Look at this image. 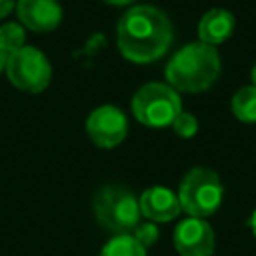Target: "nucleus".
<instances>
[{"instance_id": "nucleus-1", "label": "nucleus", "mask_w": 256, "mask_h": 256, "mask_svg": "<svg viewBox=\"0 0 256 256\" xmlns=\"http://www.w3.org/2000/svg\"><path fill=\"white\" fill-rule=\"evenodd\" d=\"M116 42L122 56L136 64H148L166 54L172 44V24L156 6H134L118 22Z\"/></svg>"}, {"instance_id": "nucleus-2", "label": "nucleus", "mask_w": 256, "mask_h": 256, "mask_svg": "<svg viewBox=\"0 0 256 256\" xmlns=\"http://www.w3.org/2000/svg\"><path fill=\"white\" fill-rule=\"evenodd\" d=\"M164 74L176 92H204L220 76V56L214 46L192 42L170 58Z\"/></svg>"}, {"instance_id": "nucleus-3", "label": "nucleus", "mask_w": 256, "mask_h": 256, "mask_svg": "<svg viewBox=\"0 0 256 256\" xmlns=\"http://www.w3.org/2000/svg\"><path fill=\"white\" fill-rule=\"evenodd\" d=\"M94 216L96 220L114 234H130L140 224V204L132 190L110 184L96 192L94 196Z\"/></svg>"}, {"instance_id": "nucleus-4", "label": "nucleus", "mask_w": 256, "mask_h": 256, "mask_svg": "<svg viewBox=\"0 0 256 256\" xmlns=\"http://www.w3.org/2000/svg\"><path fill=\"white\" fill-rule=\"evenodd\" d=\"M220 176L210 168H192L180 182L178 202L180 208L192 218H206L214 214L222 204Z\"/></svg>"}, {"instance_id": "nucleus-5", "label": "nucleus", "mask_w": 256, "mask_h": 256, "mask_svg": "<svg viewBox=\"0 0 256 256\" xmlns=\"http://www.w3.org/2000/svg\"><path fill=\"white\" fill-rule=\"evenodd\" d=\"M180 112V96L170 84L148 82L140 86L132 96V114L140 124L148 128L170 126Z\"/></svg>"}, {"instance_id": "nucleus-6", "label": "nucleus", "mask_w": 256, "mask_h": 256, "mask_svg": "<svg viewBox=\"0 0 256 256\" xmlns=\"http://www.w3.org/2000/svg\"><path fill=\"white\" fill-rule=\"evenodd\" d=\"M4 70L12 86L32 94L46 90L52 80V66L48 58L34 46H22L20 50L10 52Z\"/></svg>"}, {"instance_id": "nucleus-7", "label": "nucleus", "mask_w": 256, "mask_h": 256, "mask_svg": "<svg viewBox=\"0 0 256 256\" xmlns=\"http://www.w3.org/2000/svg\"><path fill=\"white\" fill-rule=\"evenodd\" d=\"M86 132L98 148H116L128 134L126 114L112 104L98 106L86 118Z\"/></svg>"}, {"instance_id": "nucleus-8", "label": "nucleus", "mask_w": 256, "mask_h": 256, "mask_svg": "<svg viewBox=\"0 0 256 256\" xmlns=\"http://www.w3.org/2000/svg\"><path fill=\"white\" fill-rule=\"evenodd\" d=\"M174 248L180 256H212L214 230L204 218H186L174 230Z\"/></svg>"}, {"instance_id": "nucleus-9", "label": "nucleus", "mask_w": 256, "mask_h": 256, "mask_svg": "<svg viewBox=\"0 0 256 256\" xmlns=\"http://www.w3.org/2000/svg\"><path fill=\"white\" fill-rule=\"evenodd\" d=\"M16 14L20 24L32 32H52L62 22V8L56 0H18Z\"/></svg>"}, {"instance_id": "nucleus-10", "label": "nucleus", "mask_w": 256, "mask_h": 256, "mask_svg": "<svg viewBox=\"0 0 256 256\" xmlns=\"http://www.w3.org/2000/svg\"><path fill=\"white\" fill-rule=\"evenodd\" d=\"M138 204L140 214L146 216L150 222H170L182 212L178 194L164 186H152L144 190L138 198Z\"/></svg>"}, {"instance_id": "nucleus-11", "label": "nucleus", "mask_w": 256, "mask_h": 256, "mask_svg": "<svg viewBox=\"0 0 256 256\" xmlns=\"http://www.w3.org/2000/svg\"><path fill=\"white\" fill-rule=\"evenodd\" d=\"M234 32V16L224 8L208 10L198 24V38L204 44L216 46L230 38Z\"/></svg>"}, {"instance_id": "nucleus-12", "label": "nucleus", "mask_w": 256, "mask_h": 256, "mask_svg": "<svg viewBox=\"0 0 256 256\" xmlns=\"http://www.w3.org/2000/svg\"><path fill=\"white\" fill-rule=\"evenodd\" d=\"M100 256H146V248L132 234H116L104 244Z\"/></svg>"}, {"instance_id": "nucleus-13", "label": "nucleus", "mask_w": 256, "mask_h": 256, "mask_svg": "<svg viewBox=\"0 0 256 256\" xmlns=\"http://www.w3.org/2000/svg\"><path fill=\"white\" fill-rule=\"evenodd\" d=\"M232 112L242 122H256V86H244L234 94Z\"/></svg>"}, {"instance_id": "nucleus-14", "label": "nucleus", "mask_w": 256, "mask_h": 256, "mask_svg": "<svg viewBox=\"0 0 256 256\" xmlns=\"http://www.w3.org/2000/svg\"><path fill=\"white\" fill-rule=\"evenodd\" d=\"M26 40V34H24V28L16 22H8V24H2L0 26V46L6 54L10 52H16L20 50Z\"/></svg>"}, {"instance_id": "nucleus-15", "label": "nucleus", "mask_w": 256, "mask_h": 256, "mask_svg": "<svg viewBox=\"0 0 256 256\" xmlns=\"http://www.w3.org/2000/svg\"><path fill=\"white\" fill-rule=\"evenodd\" d=\"M170 126H172L174 132H176L178 136H182V138H190V136H194V134L198 132V120H196L192 114H188V112H180V114L174 118V122H172Z\"/></svg>"}, {"instance_id": "nucleus-16", "label": "nucleus", "mask_w": 256, "mask_h": 256, "mask_svg": "<svg viewBox=\"0 0 256 256\" xmlns=\"http://www.w3.org/2000/svg\"><path fill=\"white\" fill-rule=\"evenodd\" d=\"M158 226L154 224V222H146V224H138L134 230H132V236L144 246V248H148V246H152L156 240H158Z\"/></svg>"}, {"instance_id": "nucleus-17", "label": "nucleus", "mask_w": 256, "mask_h": 256, "mask_svg": "<svg viewBox=\"0 0 256 256\" xmlns=\"http://www.w3.org/2000/svg\"><path fill=\"white\" fill-rule=\"evenodd\" d=\"M14 4H16V0H0V18L8 16L14 10Z\"/></svg>"}, {"instance_id": "nucleus-18", "label": "nucleus", "mask_w": 256, "mask_h": 256, "mask_svg": "<svg viewBox=\"0 0 256 256\" xmlns=\"http://www.w3.org/2000/svg\"><path fill=\"white\" fill-rule=\"evenodd\" d=\"M6 58H8V54L2 50V46H0V72L6 68Z\"/></svg>"}, {"instance_id": "nucleus-19", "label": "nucleus", "mask_w": 256, "mask_h": 256, "mask_svg": "<svg viewBox=\"0 0 256 256\" xmlns=\"http://www.w3.org/2000/svg\"><path fill=\"white\" fill-rule=\"evenodd\" d=\"M104 2L114 4V6H126V4H130V2H134V0H104Z\"/></svg>"}, {"instance_id": "nucleus-20", "label": "nucleus", "mask_w": 256, "mask_h": 256, "mask_svg": "<svg viewBox=\"0 0 256 256\" xmlns=\"http://www.w3.org/2000/svg\"><path fill=\"white\" fill-rule=\"evenodd\" d=\"M250 226H252V232H254V236H256V210H254V214H252V218H250Z\"/></svg>"}, {"instance_id": "nucleus-21", "label": "nucleus", "mask_w": 256, "mask_h": 256, "mask_svg": "<svg viewBox=\"0 0 256 256\" xmlns=\"http://www.w3.org/2000/svg\"><path fill=\"white\" fill-rule=\"evenodd\" d=\"M252 80H254V86H256V64H254V68H252Z\"/></svg>"}]
</instances>
